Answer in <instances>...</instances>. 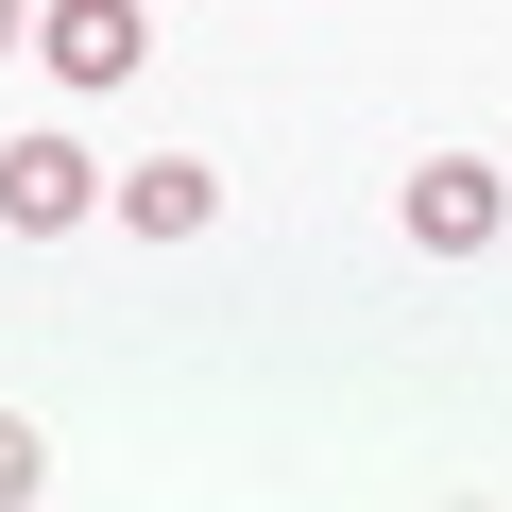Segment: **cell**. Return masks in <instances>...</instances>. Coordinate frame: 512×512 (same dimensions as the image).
Segmentation results:
<instances>
[{
	"label": "cell",
	"mask_w": 512,
	"mask_h": 512,
	"mask_svg": "<svg viewBox=\"0 0 512 512\" xmlns=\"http://www.w3.org/2000/svg\"><path fill=\"white\" fill-rule=\"evenodd\" d=\"M35 478H52V444H35V427H18V410H0V512H18V495H35Z\"/></svg>",
	"instance_id": "5b68a950"
},
{
	"label": "cell",
	"mask_w": 512,
	"mask_h": 512,
	"mask_svg": "<svg viewBox=\"0 0 512 512\" xmlns=\"http://www.w3.org/2000/svg\"><path fill=\"white\" fill-rule=\"evenodd\" d=\"M0 52H35V0H0Z\"/></svg>",
	"instance_id": "8992f818"
},
{
	"label": "cell",
	"mask_w": 512,
	"mask_h": 512,
	"mask_svg": "<svg viewBox=\"0 0 512 512\" xmlns=\"http://www.w3.org/2000/svg\"><path fill=\"white\" fill-rule=\"evenodd\" d=\"M137 52H154L137 0H35V69L52 86H137Z\"/></svg>",
	"instance_id": "3957f363"
},
{
	"label": "cell",
	"mask_w": 512,
	"mask_h": 512,
	"mask_svg": "<svg viewBox=\"0 0 512 512\" xmlns=\"http://www.w3.org/2000/svg\"><path fill=\"white\" fill-rule=\"evenodd\" d=\"M103 205H120L137 239H205V222H222V171H205V154H137V171H103Z\"/></svg>",
	"instance_id": "277c9868"
},
{
	"label": "cell",
	"mask_w": 512,
	"mask_h": 512,
	"mask_svg": "<svg viewBox=\"0 0 512 512\" xmlns=\"http://www.w3.org/2000/svg\"><path fill=\"white\" fill-rule=\"evenodd\" d=\"M0 222H18V239L103 222V154H86V137H0Z\"/></svg>",
	"instance_id": "7a4b0ae2"
},
{
	"label": "cell",
	"mask_w": 512,
	"mask_h": 512,
	"mask_svg": "<svg viewBox=\"0 0 512 512\" xmlns=\"http://www.w3.org/2000/svg\"><path fill=\"white\" fill-rule=\"evenodd\" d=\"M512 239V171L495 154H427L410 171V256H495Z\"/></svg>",
	"instance_id": "6da1fadb"
}]
</instances>
